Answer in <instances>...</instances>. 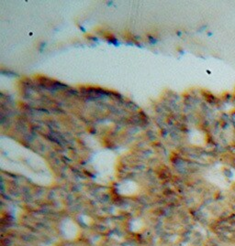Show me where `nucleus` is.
Masks as SVG:
<instances>
[{"label":"nucleus","mask_w":235,"mask_h":246,"mask_svg":"<svg viewBox=\"0 0 235 246\" xmlns=\"http://www.w3.org/2000/svg\"><path fill=\"white\" fill-rule=\"evenodd\" d=\"M62 232L64 234L65 239L68 240H73L78 238L80 234V229L78 225L74 222H70V223H64L62 224Z\"/></svg>","instance_id":"1"}]
</instances>
